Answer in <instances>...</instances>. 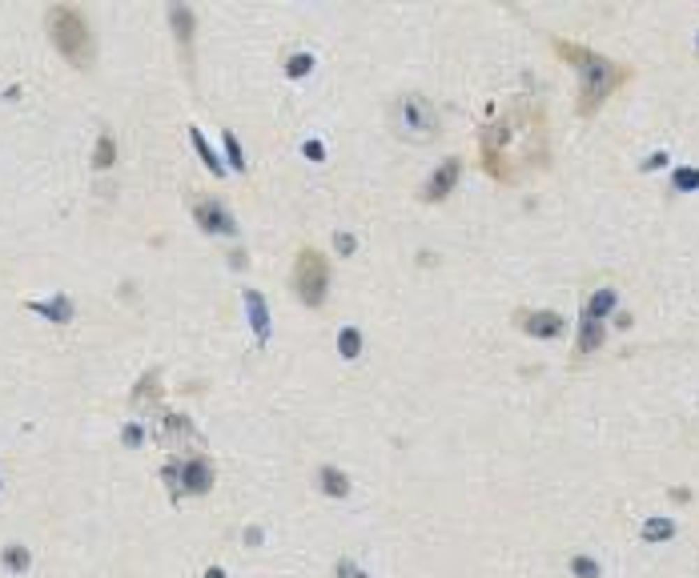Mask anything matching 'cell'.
Returning <instances> with one entry per match:
<instances>
[{"label":"cell","instance_id":"2","mask_svg":"<svg viewBox=\"0 0 699 578\" xmlns=\"http://www.w3.org/2000/svg\"><path fill=\"white\" fill-rule=\"evenodd\" d=\"M49 36H52V45L61 48V57H68L77 68L93 64V32H89V24H84V16L77 8H52Z\"/></svg>","mask_w":699,"mask_h":578},{"label":"cell","instance_id":"4","mask_svg":"<svg viewBox=\"0 0 699 578\" xmlns=\"http://www.w3.org/2000/svg\"><path fill=\"white\" fill-rule=\"evenodd\" d=\"M394 128L406 137V141H430L439 133V117L430 109L426 96H402L398 112H394Z\"/></svg>","mask_w":699,"mask_h":578},{"label":"cell","instance_id":"18","mask_svg":"<svg viewBox=\"0 0 699 578\" xmlns=\"http://www.w3.org/2000/svg\"><path fill=\"white\" fill-rule=\"evenodd\" d=\"M571 570H579L583 578H599V566H595L591 558H575V562H571Z\"/></svg>","mask_w":699,"mask_h":578},{"label":"cell","instance_id":"21","mask_svg":"<svg viewBox=\"0 0 699 578\" xmlns=\"http://www.w3.org/2000/svg\"><path fill=\"white\" fill-rule=\"evenodd\" d=\"M306 68H309V57H293V61H290V73H293V77H306Z\"/></svg>","mask_w":699,"mask_h":578},{"label":"cell","instance_id":"13","mask_svg":"<svg viewBox=\"0 0 699 578\" xmlns=\"http://www.w3.org/2000/svg\"><path fill=\"white\" fill-rule=\"evenodd\" d=\"M4 566H8V570H24V566H29V550H24V546H8V550H4Z\"/></svg>","mask_w":699,"mask_h":578},{"label":"cell","instance_id":"3","mask_svg":"<svg viewBox=\"0 0 699 578\" xmlns=\"http://www.w3.org/2000/svg\"><path fill=\"white\" fill-rule=\"evenodd\" d=\"M325 286H330V265L318 249H297V261H293V289L306 305H322L325 302Z\"/></svg>","mask_w":699,"mask_h":578},{"label":"cell","instance_id":"22","mask_svg":"<svg viewBox=\"0 0 699 578\" xmlns=\"http://www.w3.org/2000/svg\"><path fill=\"white\" fill-rule=\"evenodd\" d=\"M338 249H341V253H350V249H354V237H346V233H338Z\"/></svg>","mask_w":699,"mask_h":578},{"label":"cell","instance_id":"12","mask_svg":"<svg viewBox=\"0 0 699 578\" xmlns=\"http://www.w3.org/2000/svg\"><path fill=\"white\" fill-rule=\"evenodd\" d=\"M189 137H193V144H197V153H201V157H205V165H209L213 173H221V161L213 157V149H209V144H205V137H201V133H197V128H189Z\"/></svg>","mask_w":699,"mask_h":578},{"label":"cell","instance_id":"14","mask_svg":"<svg viewBox=\"0 0 699 578\" xmlns=\"http://www.w3.org/2000/svg\"><path fill=\"white\" fill-rule=\"evenodd\" d=\"M245 302H249V318H253V325L265 334V305H261V297H258V293H249Z\"/></svg>","mask_w":699,"mask_h":578},{"label":"cell","instance_id":"20","mask_svg":"<svg viewBox=\"0 0 699 578\" xmlns=\"http://www.w3.org/2000/svg\"><path fill=\"white\" fill-rule=\"evenodd\" d=\"M338 575H341V578H366V575L358 570V566H354V562H346V558L338 562Z\"/></svg>","mask_w":699,"mask_h":578},{"label":"cell","instance_id":"8","mask_svg":"<svg viewBox=\"0 0 699 578\" xmlns=\"http://www.w3.org/2000/svg\"><path fill=\"white\" fill-rule=\"evenodd\" d=\"M611 309H615V289H599V293H595V297L587 302V313H583V318L603 321L607 313H611Z\"/></svg>","mask_w":699,"mask_h":578},{"label":"cell","instance_id":"16","mask_svg":"<svg viewBox=\"0 0 699 578\" xmlns=\"http://www.w3.org/2000/svg\"><path fill=\"white\" fill-rule=\"evenodd\" d=\"M338 350L346 353V357H354V353H358V334H354V329H341V337H338Z\"/></svg>","mask_w":699,"mask_h":578},{"label":"cell","instance_id":"11","mask_svg":"<svg viewBox=\"0 0 699 578\" xmlns=\"http://www.w3.org/2000/svg\"><path fill=\"white\" fill-rule=\"evenodd\" d=\"M318 478L325 482V494H334V498H341V494H350V482H346V474H338L334 466H325Z\"/></svg>","mask_w":699,"mask_h":578},{"label":"cell","instance_id":"1","mask_svg":"<svg viewBox=\"0 0 699 578\" xmlns=\"http://www.w3.org/2000/svg\"><path fill=\"white\" fill-rule=\"evenodd\" d=\"M559 57H567L575 68H579V80H583V93H579V109L583 112H595L615 93L619 80H627V68L623 64H611L607 57L591 52V48H579V45H563L559 40Z\"/></svg>","mask_w":699,"mask_h":578},{"label":"cell","instance_id":"6","mask_svg":"<svg viewBox=\"0 0 699 578\" xmlns=\"http://www.w3.org/2000/svg\"><path fill=\"white\" fill-rule=\"evenodd\" d=\"M458 173H462V161L458 157H450V161H442L439 169H434V177L426 181V189H422V197L426 201H442L446 193L455 189V181H458Z\"/></svg>","mask_w":699,"mask_h":578},{"label":"cell","instance_id":"7","mask_svg":"<svg viewBox=\"0 0 699 578\" xmlns=\"http://www.w3.org/2000/svg\"><path fill=\"white\" fill-rule=\"evenodd\" d=\"M519 321H522V329L535 334V337H554L563 329V318H559V313H522Z\"/></svg>","mask_w":699,"mask_h":578},{"label":"cell","instance_id":"17","mask_svg":"<svg viewBox=\"0 0 699 578\" xmlns=\"http://www.w3.org/2000/svg\"><path fill=\"white\" fill-rule=\"evenodd\" d=\"M671 530H675L671 522H647V530H643V538H651V542H655V538H667Z\"/></svg>","mask_w":699,"mask_h":578},{"label":"cell","instance_id":"10","mask_svg":"<svg viewBox=\"0 0 699 578\" xmlns=\"http://www.w3.org/2000/svg\"><path fill=\"white\" fill-rule=\"evenodd\" d=\"M599 341H603V321H595V318H583V334H579V353L595 350Z\"/></svg>","mask_w":699,"mask_h":578},{"label":"cell","instance_id":"15","mask_svg":"<svg viewBox=\"0 0 699 578\" xmlns=\"http://www.w3.org/2000/svg\"><path fill=\"white\" fill-rule=\"evenodd\" d=\"M93 165H113V137H101V144H97V157H93Z\"/></svg>","mask_w":699,"mask_h":578},{"label":"cell","instance_id":"5","mask_svg":"<svg viewBox=\"0 0 699 578\" xmlns=\"http://www.w3.org/2000/svg\"><path fill=\"white\" fill-rule=\"evenodd\" d=\"M193 213H197V225H201L205 233H233V217L221 209L217 197H201L193 205Z\"/></svg>","mask_w":699,"mask_h":578},{"label":"cell","instance_id":"19","mask_svg":"<svg viewBox=\"0 0 699 578\" xmlns=\"http://www.w3.org/2000/svg\"><path fill=\"white\" fill-rule=\"evenodd\" d=\"M696 185H699V169H683L675 177V189H696Z\"/></svg>","mask_w":699,"mask_h":578},{"label":"cell","instance_id":"9","mask_svg":"<svg viewBox=\"0 0 699 578\" xmlns=\"http://www.w3.org/2000/svg\"><path fill=\"white\" fill-rule=\"evenodd\" d=\"M209 482H213V470L205 462H189V466H185V486H189V490L201 494V490H209Z\"/></svg>","mask_w":699,"mask_h":578},{"label":"cell","instance_id":"23","mask_svg":"<svg viewBox=\"0 0 699 578\" xmlns=\"http://www.w3.org/2000/svg\"><path fill=\"white\" fill-rule=\"evenodd\" d=\"M205 578H226V575H221V570H209V575H205Z\"/></svg>","mask_w":699,"mask_h":578}]
</instances>
